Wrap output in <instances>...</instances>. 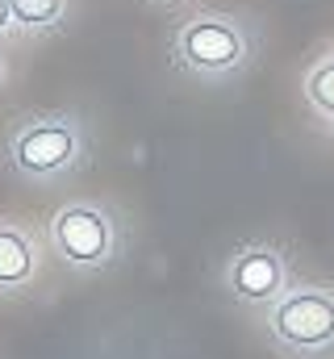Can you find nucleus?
Listing matches in <instances>:
<instances>
[{"instance_id": "nucleus-8", "label": "nucleus", "mask_w": 334, "mask_h": 359, "mask_svg": "<svg viewBox=\"0 0 334 359\" xmlns=\"http://www.w3.org/2000/svg\"><path fill=\"white\" fill-rule=\"evenodd\" d=\"M305 96H309V104H314L322 117H334V55L322 59V63L305 76Z\"/></svg>"}, {"instance_id": "nucleus-6", "label": "nucleus", "mask_w": 334, "mask_h": 359, "mask_svg": "<svg viewBox=\"0 0 334 359\" xmlns=\"http://www.w3.org/2000/svg\"><path fill=\"white\" fill-rule=\"evenodd\" d=\"M38 271V255L29 238L13 226H0V288H21Z\"/></svg>"}, {"instance_id": "nucleus-5", "label": "nucleus", "mask_w": 334, "mask_h": 359, "mask_svg": "<svg viewBox=\"0 0 334 359\" xmlns=\"http://www.w3.org/2000/svg\"><path fill=\"white\" fill-rule=\"evenodd\" d=\"M226 284L243 301H272L284 288V259L272 247H247L234 255V264L226 271Z\"/></svg>"}, {"instance_id": "nucleus-3", "label": "nucleus", "mask_w": 334, "mask_h": 359, "mask_svg": "<svg viewBox=\"0 0 334 359\" xmlns=\"http://www.w3.org/2000/svg\"><path fill=\"white\" fill-rule=\"evenodd\" d=\"M272 334L293 351H322L334 343V292L301 288L276 301Z\"/></svg>"}, {"instance_id": "nucleus-9", "label": "nucleus", "mask_w": 334, "mask_h": 359, "mask_svg": "<svg viewBox=\"0 0 334 359\" xmlns=\"http://www.w3.org/2000/svg\"><path fill=\"white\" fill-rule=\"evenodd\" d=\"M13 25H17V21H13V4H8V0H0V38H4Z\"/></svg>"}, {"instance_id": "nucleus-4", "label": "nucleus", "mask_w": 334, "mask_h": 359, "mask_svg": "<svg viewBox=\"0 0 334 359\" xmlns=\"http://www.w3.org/2000/svg\"><path fill=\"white\" fill-rule=\"evenodd\" d=\"M51 243L72 268H100L113 255V222L105 209L67 205L51 217Z\"/></svg>"}, {"instance_id": "nucleus-7", "label": "nucleus", "mask_w": 334, "mask_h": 359, "mask_svg": "<svg viewBox=\"0 0 334 359\" xmlns=\"http://www.w3.org/2000/svg\"><path fill=\"white\" fill-rule=\"evenodd\" d=\"M8 4H13V21L21 29H51L67 13V0H8Z\"/></svg>"}, {"instance_id": "nucleus-1", "label": "nucleus", "mask_w": 334, "mask_h": 359, "mask_svg": "<svg viewBox=\"0 0 334 359\" xmlns=\"http://www.w3.org/2000/svg\"><path fill=\"white\" fill-rule=\"evenodd\" d=\"M84 151L80 126L63 113L51 117H25L8 138V159L25 180H55L76 168Z\"/></svg>"}, {"instance_id": "nucleus-10", "label": "nucleus", "mask_w": 334, "mask_h": 359, "mask_svg": "<svg viewBox=\"0 0 334 359\" xmlns=\"http://www.w3.org/2000/svg\"><path fill=\"white\" fill-rule=\"evenodd\" d=\"M0 80H4V63H0Z\"/></svg>"}, {"instance_id": "nucleus-2", "label": "nucleus", "mask_w": 334, "mask_h": 359, "mask_svg": "<svg viewBox=\"0 0 334 359\" xmlns=\"http://www.w3.org/2000/svg\"><path fill=\"white\" fill-rule=\"evenodd\" d=\"M175 59L201 80H222L250 59V38L234 17H196L175 38Z\"/></svg>"}]
</instances>
